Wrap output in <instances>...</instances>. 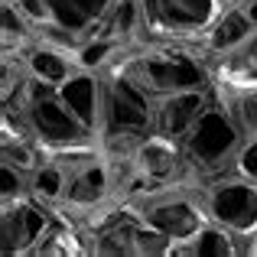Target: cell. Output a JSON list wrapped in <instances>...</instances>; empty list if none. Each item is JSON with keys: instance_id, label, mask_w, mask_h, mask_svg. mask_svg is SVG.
<instances>
[{"instance_id": "1", "label": "cell", "mask_w": 257, "mask_h": 257, "mask_svg": "<svg viewBox=\"0 0 257 257\" xmlns=\"http://www.w3.org/2000/svg\"><path fill=\"white\" fill-rule=\"evenodd\" d=\"M111 69H120L153 98L173 91H199L215 88V72L195 43H173V39H147L127 49Z\"/></svg>"}, {"instance_id": "2", "label": "cell", "mask_w": 257, "mask_h": 257, "mask_svg": "<svg viewBox=\"0 0 257 257\" xmlns=\"http://www.w3.org/2000/svg\"><path fill=\"white\" fill-rule=\"evenodd\" d=\"M0 111L20 114L26 131L43 144L46 153H78L101 144V137L59 98V88L43 85L36 78H26L23 91L13 104H4Z\"/></svg>"}, {"instance_id": "3", "label": "cell", "mask_w": 257, "mask_h": 257, "mask_svg": "<svg viewBox=\"0 0 257 257\" xmlns=\"http://www.w3.org/2000/svg\"><path fill=\"white\" fill-rule=\"evenodd\" d=\"M179 144H182V157H186L189 179L202 186V182L218 179V176L234 170V157L244 144V134L228 114V107L218 98H212V104L202 111V117L189 127V134Z\"/></svg>"}, {"instance_id": "4", "label": "cell", "mask_w": 257, "mask_h": 257, "mask_svg": "<svg viewBox=\"0 0 257 257\" xmlns=\"http://www.w3.org/2000/svg\"><path fill=\"white\" fill-rule=\"evenodd\" d=\"M131 205L147 225H153L157 231H163L173 241V251L179 244H186L189 238H195L212 221L205 212V202H202V186L192 179L173 182V186H160L153 192L140 195Z\"/></svg>"}, {"instance_id": "5", "label": "cell", "mask_w": 257, "mask_h": 257, "mask_svg": "<svg viewBox=\"0 0 257 257\" xmlns=\"http://www.w3.org/2000/svg\"><path fill=\"white\" fill-rule=\"evenodd\" d=\"M104 75V124L101 137H124V140H140L153 134V94L124 75L120 69H107Z\"/></svg>"}, {"instance_id": "6", "label": "cell", "mask_w": 257, "mask_h": 257, "mask_svg": "<svg viewBox=\"0 0 257 257\" xmlns=\"http://www.w3.org/2000/svg\"><path fill=\"white\" fill-rule=\"evenodd\" d=\"M202 202L208 218L241 238V244H247V238L257 231V182L244 179L241 173L231 170L202 182Z\"/></svg>"}, {"instance_id": "7", "label": "cell", "mask_w": 257, "mask_h": 257, "mask_svg": "<svg viewBox=\"0 0 257 257\" xmlns=\"http://www.w3.org/2000/svg\"><path fill=\"white\" fill-rule=\"evenodd\" d=\"M150 39L195 43L221 13V0H140Z\"/></svg>"}, {"instance_id": "8", "label": "cell", "mask_w": 257, "mask_h": 257, "mask_svg": "<svg viewBox=\"0 0 257 257\" xmlns=\"http://www.w3.org/2000/svg\"><path fill=\"white\" fill-rule=\"evenodd\" d=\"M36 30H62L82 43L101 26L117 0H17Z\"/></svg>"}, {"instance_id": "9", "label": "cell", "mask_w": 257, "mask_h": 257, "mask_svg": "<svg viewBox=\"0 0 257 257\" xmlns=\"http://www.w3.org/2000/svg\"><path fill=\"white\" fill-rule=\"evenodd\" d=\"M52 215H56V208L43 205L33 195L0 202V251H4V257L36 254L46 228L52 225Z\"/></svg>"}, {"instance_id": "10", "label": "cell", "mask_w": 257, "mask_h": 257, "mask_svg": "<svg viewBox=\"0 0 257 257\" xmlns=\"http://www.w3.org/2000/svg\"><path fill=\"white\" fill-rule=\"evenodd\" d=\"M131 170L140 176V179L153 189L160 186H173V182H182L189 179V170H186V157H182V144L166 134H147L134 144L131 150Z\"/></svg>"}, {"instance_id": "11", "label": "cell", "mask_w": 257, "mask_h": 257, "mask_svg": "<svg viewBox=\"0 0 257 257\" xmlns=\"http://www.w3.org/2000/svg\"><path fill=\"white\" fill-rule=\"evenodd\" d=\"M257 30V23L247 17V10L241 4H225L221 13L208 23V30L195 39L199 52L208 59V65H215L218 59L231 56L238 46H244V39Z\"/></svg>"}, {"instance_id": "12", "label": "cell", "mask_w": 257, "mask_h": 257, "mask_svg": "<svg viewBox=\"0 0 257 257\" xmlns=\"http://www.w3.org/2000/svg\"><path fill=\"white\" fill-rule=\"evenodd\" d=\"M215 98V88H199V91H173L153 101V131L166 134L173 140H182L189 127L202 117Z\"/></svg>"}, {"instance_id": "13", "label": "cell", "mask_w": 257, "mask_h": 257, "mask_svg": "<svg viewBox=\"0 0 257 257\" xmlns=\"http://www.w3.org/2000/svg\"><path fill=\"white\" fill-rule=\"evenodd\" d=\"M20 59H23L26 72H30L36 82L52 85V88L65 85L78 69H82L78 59H75V49L56 43V39H46V36H39V33H36V39L20 52Z\"/></svg>"}, {"instance_id": "14", "label": "cell", "mask_w": 257, "mask_h": 257, "mask_svg": "<svg viewBox=\"0 0 257 257\" xmlns=\"http://www.w3.org/2000/svg\"><path fill=\"white\" fill-rule=\"evenodd\" d=\"M59 98L101 137L104 124V75L91 69H78L65 85H59Z\"/></svg>"}, {"instance_id": "15", "label": "cell", "mask_w": 257, "mask_h": 257, "mask_svg": "<svg viewBox=\"0 0 257 257\" xmlns=\"http://www.w3.org/2000/svg\"><path fill=\"white\" fill-rule=\"evenodd\" d=\"M173 257H244V244L228 228L208 221L195 238H189L186 244L176 247Z\"/></svg>"}, {"instance_id": "16", "label": "cell", "mask_w": 257, "mask_h": 257, "mask_svg": "<svg viewBox=\"0 0 257 257\" xmlns=\"http://www.w3.org/2000/svg\"><path fill=\"white\" fill-rule=\"evenodd\" d=\"M215 98L228 107V114L234 117V124L241 127V134L257 137V85H225L215 82Z\"/></svg>"}, {"instance_id": "17", "label": "cell", "mask_w": 257, "mask_h": 257, "mask_svg": "<svg viewBox=\"0 0 257 257\" xmlns=\"http://www.w3.org/2000/svg\"><path fill=\"white\" fill-rule=\"evenodd\" d=\"M212 72H215V82H225V85H257V30L231 56L218 59L212 65Z\"/></svg>"}, {"instance_id": "18", "label": "cell", "mask_w": 257, "mask_h": 257, "mask_svg": "<svg viewBox=\"0 0 257 257\" xmlns=\"http://www.w3.org/2000/svg\"><path fill=\"white\" fill-rule=\"evenodd\" d=\"M65 182H69V170H65V160L62 157H46V163L33 173L30 179V195L39 199L43 205L59 208L65 199Z\"/></svg>"}, {"instance_id": "19", "label": "cell", "mask_w": 257, "mask_h": 257, "mask_svg": "<svg viewBox=\"0 0 257 257\" xmlns=\"http://www.w3.org/2000/svg\"><path fill=\"white\" fill-rule=\"evenodd\" d=\"M0 33H4V56H20L36 39L39 30L17 0H4V7H0Z\"/></svg>"}, {"instance_id": "20", "label": "cell", "mask_w": 257, "mask_h": 257, "mask_svg": "<svg viewBox=\"0 0 257 257\" xmlns=\"http://www.w3.org/2000/svg\"><path fill=\"white\" fill-rule=\"evenodd\" d=\"M30 173L17 170L10 163H0V202H13V199H23L30 195Z\"/></svg>"}, {"instance_id": "21", "label": "cell", "mask_w": 257, "mask_h": 257, "mask_svg": "<svg viewBox=\"0 0 257 257\" xmlns=\"http://www.w3.org/2000/svg\"><path fill=\"white\" fill-rule=\"evenodd\" d=\"M234 173H241L244 179L257 182V137H247L241 144L238 157H234Z\"/></svg>"}, {"instance_id": "22", "label": "cell", "mask_w": 257, "mask_h": 257, "mask_svg": "<svg viewBox=\"0 0 257 257\" xmlns=\"http://www.w3.org/2000/svg\"><path fill=\"white\" fill-rule=\"evenodd\" d=\"M244 257H257V231L247 238V244H244Z\"/></svg>"}, {"instance_id": "23", "label": "cell", "mask_w": 257, "mask_h": 257, "mask_svg": "<svg viewBox=\"0 0 257 257\" xmlns=\"http://www.w3.org/2000/svg\"><path fill=\"white\" fill-rule=\"evenodd\" d=\"M221 4H244V0H221Z\"/></svg>"}]
</instances>
